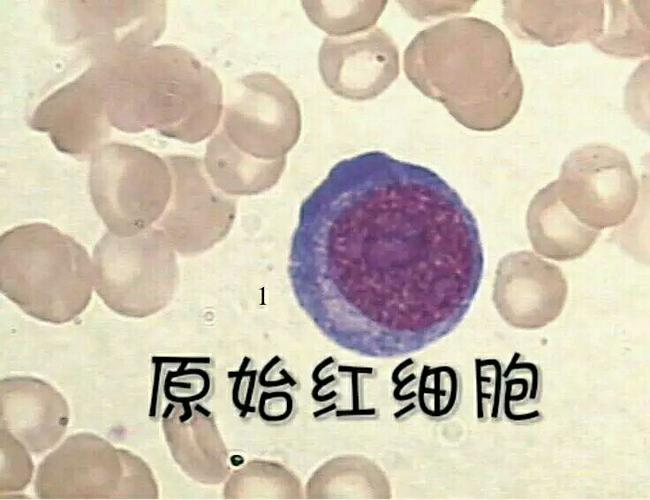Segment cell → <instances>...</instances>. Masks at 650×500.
Wrapping results in <instances>:
<instances>
[{"mask_svg":"<svg viewBox=\"0 0 650 500\" xmlns=\"http://www.w3.org/2000/svg\"><path fill=\"white\" fill-rule=\"evenodd\" d=\"M173 188L164 158L144 148L106 143L92 155L89 191L108 232L137 235L154 226L169 203Z\"/></svg>","mask_w":650,"mask_h":500,"instance_id":"52a82bcc","label":"cell"},{"mask_svg":"<svg viewBox=\"0 0 650 500\" xmlns=\"http://www.w3.org/2000/svg\"><path fill=\"white\" fill-rule=\"evenodd\" d=\"M93 65L109 122L123 132L152 129L168 138L197 143L219 124L220 80L182 47L150 45Z\"/></svg>","mask_w":650,"mask_h":500,"instance_id":"3957f363","label":"cell"},{"mask_svg":"<svg viewBox=\"0 0 650 500\" xmlns=\"http://www.w3.org/2000/svg\"><path fill=\"white\" fill-rule=\"evenodd\" d=\"M385 482L383 474L369 460L347 455L318 468L307 483L306 496L309 499H380L374 490L383 488Z\"/></svg>","mask_w":650,"mask_h":500,"instance_id":"ffe728a7","label":"cell"},{"mask_svg":"<svg viewBox=\"0 0 650 500\" xmlns=\"http://www.w3.org/2000/svg\"><path fill=\"white\" fill-rule=\"evenodd\" d=\"M94 287L87 250L45 223H30L0 237V289L27 315L64 324L88 306Z\"/></svg>","mask_w":650,"mask_h":500,"instance_id":"277c9868","label":"cell"},{"mask_svg":"<svg viewBox=\"0 0 650 500\" xmlns=\"http://www.w3.org/2000/svg\"><path fill=\"white\" fill-rule=\"evenodd\" d=\"M318 65L325 85L336 95L354 101L377 97L398 77L399 52L381 28L345 37H326Z\"/></svg>","mask_w":650,"mask_h":500,"instance_id":"4fadbf2b","label":"cell"},{"mask_svg":"<svg viewBox=\"0 0 650 500\" xmlns=\"http://www.w3.org/2000/svg\"><path fill=\"white\" fill-rule=\"evenodd\" d=\"M555 185L560 200L575 218L598 231L623 224L638 199V181L628 158L604 144L571 152Z\"/></svg>","mask_w":650,"mask_h":500,"instance_id":"ba28073f","label":"cell"},{"mask_svg":"<svg viewBox=\"0 0 650 500\" xmlns=\"http://www.w3.org/2000/svg\"><path fill=\"white\" fill-rule=\"evenodd\" d=\"M386 4L385 1H303L302 6L317 27L331 37H345L371 28Z\"/></svg>","mask_w":650,"mask_h":500,"instance_id":"7402d4cb","label":"cell"},{"mask_svg":"<svg viewBox=\"0 0 650 500\" xmlns=\"http://www.w3.org/2000/svg\"><path fill=\"white\" fill-rule=\"evenodd\" d=\"M225 499H300L297 477L283 465L253 460L235 470L224 486Z\"/></svg>","mask_w":650,"mask_h":500,"instance_id":"44dd1931","label":"cell"},{"mask_svg":"<svg viewBox=\"0 0 650 500\" xmlns=\"http://www.w3.org/2000/svg\"><path fill=\"white\" fill-rule=\"evenodd\" d=\"M173 181L172 194L155 224L182 256L203 253L223 240L236 216V201L219 190L200 158L164 157Z\"/></svg>","mask_w":650,"mask_h":500,"instance_id":"8fae6325","label":"cell"},{"mask_svg":"<svg viewBox=\"0 0 650 500\" xmlns=\"http://www.w3.org/2000/svg\"><path fill=\"white\" fill-rule=\"evenodd\" d=\"M203 163L219 190L229 196H243L272 188L285 169L286 158L277 161L255 159L238 150L219 130L207 144Z\"/></svg>","mask_w":650,"mask_h":500,"instance_id":"ac0fdd59","label":"cell"},{"mask_svg":"<svg viewBox=\"0 0 650 500\" xmlns=\"http://www.w3.org/2000/svg\"><path fill=\"white\" fill-rule=\"evenodd\" d=\"M526 225L536 253L556 261H570L586 254L600 231L579 222L560 200L555 181L531 200Z\"/></svg>","mask_w":650,"mask_h":500,"instance_id":"e0dca14e","label":"cell"},{"mask_svg":"<svg viewBox=\"0 0 650 500\" xmlns=\"http://www.w3.org/2000/svg\"><path fill=\"white\" fill-rule=\"evenodd\" d=\"M1 495L23 490L31 481L34 465L27 448L1 428Z\"/></svg>","mask_w":650,"mask_h":500,"instance_id":"cb8c5ba5","label":"cell"},{"mask_svg":"<svg viewBox=\"0 0 650 500\" xmlns=\"http://www.w3.org/2000/svg\"><path fill=\"white\" fill-rule=\"evenodd\" d=\"M567 282L561 269L530 251H517L498 263L493 301L511 326L538 329L562 312Z\"/></svg>","mask_w":650,"mask_h":500,"instance_id":"5bb4252c","label":"cell"},{"mask_svg":"<svg viewBox=\"0 0 650 500\" xmlns=\"http://www.w3.org/2000/svg\"><path fill=\"white\" fill-rule=\"evenodd\" d=\"M40 499H157L149 466L129 450L92 433H76L39 464Z\"/></svg>","mask_w":650,"mask_h":500,"instance_id":"8992f818","label":"cell"},{"mask_svg":"<svg viewBox=\"0 0 650 500\" xmlns=\"http://www.w3.org/2000/svg\"><path fill=\"white\" fill-rule=\"evenodd\" d=\"M29 126L48 133L60 152L77 158L93 155L105 144L111 127L96 66L44 99Z\"/></svg>","mask_w":650,"mask_h":500,"instance_id":"7c38bea8","label":"cell"},{"mask_svg":"<svg viewBox=\"0 0 650 500\" xmlns=\"http://www.w3.org/2000/svg\"><path fill=\"white\" fill-rule=\"evenodd\" d=\"M53 16L62 42L102 63L150 46L164 31L166 5L156 1H70Z\"/></svg>","mask_w":650,"mask_h":500,"instance_id":"9c48e42d","label":"cell"},{"mask_svg":"<svg viewBox=\"0 0 650 500\" xmlns=\"http://www.w3.org/2000/svg\"><path fill=\"white\" fill-rule=\"evenodd\" d=\"M92 264L97 295L125 317L159 312L179 281L176 250L156 225L130 237L107 232L95 245Z\"/></svg>","mask_w":650,"mask_h":500,"instance_id":"5b68a950","label":"cell"},{"mask_svg":"<svg viewBox=\"0 0 650 500\" xmlns=\"http://www.w3.org/2000/svg\"><path fill=\"white\" fill-rule=\"evenodd\" d=\"M419 403L422 411L435 418L452 411L458 399L457 373L450 367L424 370L421 376Z\"/></svg>","mask_w":650,"mask_h":500,"instance_id":"603a6c76","label":"cell"},{"mask_svg":"<svg viewBox=\"0 0 650 500\" xmlns=\"http://www.w3.org/2000/svg\"><path fill=\"white\" fill-rule=\"evenodd\" d=\"M149 416L159 420L170 405L202 404L214 392L208 358H155Z\"/></svg>","mask_w":650,"mask_h":500,"instance_id":"d6986e66","label":"cell"},{"mask_svg":"<svg viewBox=\"0 0 650 500\" xmlns=\"http://www.w3.org/2000/svg\"><path fill=\"white\" fill-rule=\"evenodd\" d=\"M524 369L517 368L507 369L505 372L506 390L504 400V412L507 417L511 414L514 406L517 404L511 420H528L524 413V403L527 407L533 403H538L539 399V373L538 369L532 365L527 378L523 377ZM533 414V413H532Z\"/></svg>","mask_w":650,"mask_h":500,"instance_id":"d4e9b609","label":"cell"},{"mask_svg":"<svg viewBox=\"0 0 650 500\" xmlns=\"http://www.w3.org/2000/svg\"><path fill=\"white\" fill-rule=\"evenodd\" d=\"M220 130L246 155L264 161L284 159L300 136V107L274 75H245L224 110Z\"/></svg>","mask_w":650,"mask_h":500,"instance_id":"30bf717a","label":"cell"},{"mask_svg":"<svg viewBox=\"0 0 650 500\" xmlns=\"http://www.w3.org/2000/svg\"><path fill=\"white\" fill-rule=\"evenodd\" d=\"M483 272L478 223L457 191L382 151L330 169L300 206L288 258L313 324L370 358L413 354L451 333Z\"/></svg>","mask_w":650,"mask_h":500,"instance_id":"6da1fadb","label":"cell"},{"mask_svg":"<svg viewBox=\"0 0 650 500\" xmlns=\"http://www.w3.org/2000/svg\"><path fill=\"white\" fill-rule=\"evenodd\" d=\"M404 71L460 124L495 131L518 113L523 82L505 34L489 21L456 17L420 31L404 52Z\"/></svg>","mask_w":650,"mask_h":500,"instance_id":"7a4b0ae2","label":"cell"},{"mask_svg":"<svg viewBox=\"0 0 650 500\" xmlns=\"http://www.w3.org/2000/svg\"><path fill=\"white\" fill-rule=\"evenodd\" d=\"M1 428L8 430L32 454L55 446L69 422V407L53 386L30 376L0 382Z\"/></svg>","mask_w":650,"mask_h":500,"instance_id":"9a60e30c","label":"cell"},{"mask_svg":"<svg viewBox=\"0 0 650 500\" xmlns=\"http://www.w3.org/2000/svg\"><path fill=\"white\" fill-rule=\"evenodd\" d=\"M160 420L170 453L187 476L205 485L229 476L227 448L213 414L202 404L167 406Z\"/></svg>","mask_w":650,"mask_h":500,"instance_id":"2e32d148","label":"cell"}]
</instances>
